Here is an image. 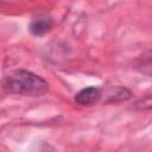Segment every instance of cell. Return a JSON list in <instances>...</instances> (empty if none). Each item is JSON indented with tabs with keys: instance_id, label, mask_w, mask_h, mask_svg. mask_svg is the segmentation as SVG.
<instances>
[{
	"instance_id": "obj_1",
	"label": "cell",
	"mask_w": 152,
	"mask_h": 152,
	"mask_svg": "<svg viewBox=\"0 0 152 152\" xmlns=\"http://www.w3.org/2000/svg\"><path fill=\"white\" fill-rule=\"evenodd\" d=\"M2 88L12 94L37 96L48 91L49 84L40 76L28 70L10 71L2 80Z\"/></svg>"
},
{
	"instance_id": "obj_2",
	"label": "cell",
	"mask_w": 152,
	"mask_h": 152,
	"mask_svg": "<svg viewBox=\"0 0 152 152\" xmlns=\"http://www.w3.org/2000/svg\"><path fill=\"white\" fill-rule=\"evenodd\" d=\"M53 25L52 18L48 14H40L32 19L30 23V32L34 36H43L48 33Z\"/></svg>"
},
{
	"instance_id": "obj_3",
	"label": "cell",
	"mask_w": 152,
	"mask_h": 152,
	"mask_svg": "<svg viewBox=\"0 0 152 152\" xmlns=\"http://www.w3.org/2000/svg\"><path fill=\"white\" fill-rule=\"evenodd\" d=\"M101 99V90L96 87H88L82 90H80L76 96L75 101L81 106H91L99 102Z\"/></svg>"
}]
</instances>
